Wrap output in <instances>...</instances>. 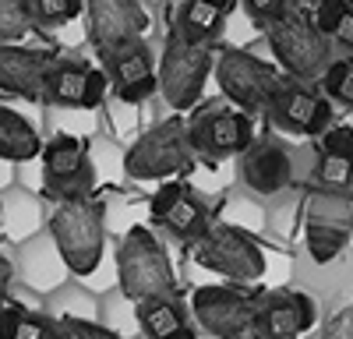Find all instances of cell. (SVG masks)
I'll return each mask as SVG.
<instances>
[{"instance_id": "6da1fadb", "label": "cell", "mask_w": 353, "mask_h": 339, "mask_svg": "<svg viewBox=\"0 0 353 339\" xmlns=\"http://www.w3.org/2000/svg\"><path fill=\"white\" fill-rule=\"evenodd\" d=\"M117 287L134 304L152 297H176V272L166 254V244L149 226H128L117 240Z\"/></svg>"}, {"instance_id": "7a4b0ae2", "label": "cell", "mask_w": 353, "mask_h": 339, "mask_svg": "<svg viewBox=\"0 0 353 339\" xmlns=\"http://www.w3.org/2000/svg\"><path fill=\"white\" fill-rule=\"evenodd\" d=\"M46 230L61 251V258L68 262L71 276L88 279L99 269L106 251V212L92 194L78 198V202H61L50 212Z\"/></svg>"}, {"instance_id": "3957f363", "label": "cell", "mask_w": 353, "mask_h": 339, "mask_svg": "<svg viewBox=\"0 0 353 339\" xmlns=\"http://www.w3.org/2000/svg\"><path fill=\"white\" fill-rule=\"evenodd\" d=\"M265 39H269V50L276 56V64L283 68L286 78L293 81H311L318 85L321 74L329 71L332 56V39L314 25V14L290 8L276 25L265 28Z\"/></svg>"}, {"instance_id": "277c9868", "label": "cell", "mask_w": 353, "mask_h": 339, "mask_svg": "<svg viewBox=\"0 0 353 339\" xmlns=\"http://www.w3.org/2000/svg\"><path fill=\"white\" fill-rule=\"evenodd\" d=\"M194 166H198V152L191 149L188 121L176 117V113L152 124L124 152V174L131 181H176V177L188 181Z\"/></svg>"}, {"instance_id": "5b68a950", "label": "cell", "mask_w": 353, "mask_h": 339, "mask_svg": "<svg viewBox=\"0 0 353 339\" xmlns=\"http://www.w3.org/2000/svg\"><path fill=\"white\" fill-rule=\"evenodd\" d=\"M290 78L283 74L279 64H269L265 56H254L251 50H219L216 56V85L226 103H233L237 110L251 113H272V103L279 99L283 85Z\"/></svg>"}, {"instance_id": "8992f818", "label": "cell", "mask_w": 353, "mask_h": 339, "mask_svg": "<svg viewBox=\"0 0 353 339\" xmlns=\"http://www.w3.org/2000/svg\"><path fill=\"white\" fill-rule=\"evenodd\" d=\"M304 247L314 265H332L353 240V191L311 187L304 198Z\"/></svg>"}, {"instance_id": "52a82bcc", "label": "cell", "mask_w": 353, "mask_h": 339, "mask_svg": "<svg viewBox=\"0 0 353 339\" xmlns=\"http://www.w3.org/2000/svg\"><path fill=\"white\" fill-rule=\"evenodd\" d=\"M216 46L166 32V46L159 56V96L170 110L184 113L201 99L205 81H209V74H216Z\"/></svg>"}, {"instance_id": "ba28073f", "label": "cell", "mask_w": 353, "mask_h": 339, "mask_svg": "<svg viewBox=\"0 0 353 339\" xmlns=\"http://www.w3.org/2000/svg\"><path fill=\"white\" fill-rule=\"evenodd\" d=\"M191 258L230 282H258L269 272V258H265L261 244L230 223H212L209 234L191 244Z\"/></svg>"}, {"instance_id": "9c48e42d", "label": "cell", "mask_w": 353, "mask_h": 339, "mask_svg": "<svg viewBox=\"0 0 353 339\" xmlns=\"http://www.w3.org/2000/svg\"><path fill=\"white\" fill-rule=\"evenodd\" d=\"M188 138L198 159L223 163L230 156H244L254 141V121L251 113L237 110L233 103H209L188 121Z\"/></svg>"}, {"instance_id": "30bf717a", "label": "cell", "mask_w": 353, "mask_h": 339, "mask_svg": "<svg viewBox=\"0 0 353 339\" xmlns=\"http://www.w3.org/2000/svg\"><path fill=\"white\" fill-rule=\"evenodd\" d=\"M96 184V166L78 134H57L43 145V194L61 202L88 198Z\"/></svg>"}, {"instance_id": "8fae6325", "label": "cell", "mask_w": 353, "mask_h": 339, "mask_svg": "<svg viewBox=\"0 0 353 339\" xmlns=\"http://www.w3.org/2000/svg\"><path fill=\"white\" fill-rule=\"evenodd\" d=\"M149 216L173 240H181L188 247L194 240H201L212 226L209 205L201 202V194L188 181H163L149 202Z\"/></svg>"}, {"instance_id": "7c38bea8", "label": "cell", "mask_w": 353, "mask_h": 339, "mask_svg": "<svg viewBox=\"0 0 353 339\" xmlns=\"http://www.w3.org/2000/svg\"><path fill=\"white\" fill-rule=\"evenodd\" d=\"M254 304L233 287H198L191 294V315L212 339H251Z\"/></svg>"}, {"instance_id": "4fadbf2b", "label": "cell", "mask_w": 353, "mask_h": 339, "mask_svg": "<svg viewBox=\"0 0 353 339\" xmlns=\"http://www.w3.org/2000/svg\"><path fill=\"white\" fill-rule=\"evenodd\" d=\"M88 18V39L99 50V56H110L138 39H145L149 14L141 0H85Z\"/></svg>"}, {"instance_id": "5bb4252c", "label": "cell", "mask_w": 353, "mask_h": 339, "mask_svg": "<svg viewBox=\"0 0 353 339\" xmlns=\"http://www.w3.org/2000/svg\"><path fill=\"white\" fill-rule=\"evenodd\" d=\"M272 124L286 134H304V138H318L332 127L336 117V103L311 81H286L279 99L272 103Z\"/></svg>"}, {"instance_id": "9a60e30c", "label": "cell", "mask_w": 353, "mask_h": 339, "mask_svg": "<svg viewBox=\"0 0 353 339\" xmlns=\"http://www.w3.org/2000/svg\"><path fill=\"white\" fill-rule=\"evenodd\" d=\"M318 322V300L304 290H272L258 297L251 339H297Z\"/></svg>"}, {"instance_id": "2e32d148", "label": "cell", "mask_w": 353, "mask_h": 339, "mask_svg": "<svg viewBox=\"0 0 353 339\" xmlns=\"http://www.w3.org/2000/svg\"><path fill=\"white\" fill-rule=\"evenodd\" d=\"M61 61L64 56H57L53 50H28L18 43L0 46V89L32 103H46L50 78Z\"/></svg>"}, {"instance_id": "e0dca14e", "label": "cell", "mask_w": 353, "mask_h": 339, "mask_svg": "<svg viewBox=\"0 0 353 339\" xmlns=\"http://www.w3.org/2000/svg\"><path fill=\"white\" fill-rule=\"evenodd\" d=\"M293 177H297V166H293V152L283 145L276 134H265L258 141H251V149L241 156V184L258 194V198H276L283 194Z\"/></svg>"}, {"instance_id": "ac0fdd59", "label": "cell", "mask_w": 353, "mask_h": 339, "mask_svg": "<svg viewBox=\"0 0 353 339\" xmlns=\"http://www.w3.org/2000/svg\"><path fill=\"white\" fill-rule=\"evenodd\" d=\"M103 68L110 74V89L121 103H141L159 89V71H156V53L152 46L138 39L124 50L103 56Z\"/></svg>"}, {"instance_id": "d6986e66", "label": "cell", "mask_w": 353, "mask_h": 339, "mask_svg": "<svg viewBox=\"0 0 353 339\" xmlns=\"http://www.w3.org/2000/svg\"><path fill=\"white\" fill-rule=\"evenodd\" d=\"M14 272L21 276L25 287L39 290L43 297H46L50 290H57L61 282L71 279V269H68V262L61 258V251H57L50 230H43V234H36V237L21 240L18 258H14Z\"/></svg>"}, {"instance_id": "ffe728a7", "label": "cell", "mask_w": 353, "mask_h": 339, "mask_svg": "<svg viewBox=\"0 0 353 339\" xmlns=\"http://www.w3.org/2000/svg\"><path fill=\"white\" fill-rule=\"evenodd\" d=\"M134 311H138V329L145 332V339H198L191 307H184L181 297L138 300Z\"/></svg>"}, {"instance_id": "44dd1931", "label": "cell", "mask_w": 353, "mask_h": 339, "mask_svg": "<svg viewBox=\"0 0 353 339\" xmlns=\"http://www.w3.org/2000/svg\"><path fill=\"white\" fill-rule=\"evenodd\" d=\"M230 11H233V0H181L170 32L184 36L191 43L216 46V39L223 36V25H226Z\"/></svg>"}, {"instance_id": "7402d4cb", "label": "cell", "mask_w": 353, "mask_h": 339, "mask_svg": "<svg viewBox=\"0 0 353 339\" xmlns=\"http://www.w3.org/2000/svg\"><path fill=\"white\" fill-rule=\"evenodd\" d=\"M43 152L39 131L11 106H0V159L4 163H28Z\"/></svg>"}, {"instance_id": "603a6c76", "label": "cell", "mask_w": 353, "mask_h": 339, "mask_svg": "<svg viewBox=\"0 0 353 339\" xmlns=\"http://www.w3.org/2000/svg\"><path fill=\"white\" fill-rule=\"evenodd\" d=\"M88 74H92V64H85V61H71V56H64V61H61V68H57V71H53V78H50L46 103H50V106L81 110V103H85V85H88Z\"/></svg>"}, {"instance_id": "cb8c5ba5", "label": "cell", "mask_w": 353, "mask_h": 339, "mask_svg": "<svg viewBox=\"0 0 353 339\" xmlns=\"http://www.w3.org/2000/svg\"><path fill=\"white\" fill-rule=\"evenodd\" d=\"M0 339H57V318L21 304L0 307Z\"/></svg>"}, {"instance_id": "d4e9b609", "label": "cell", "mask_w": 353, "mask_h": 339, "mask_svg": "<svg viewBox=\"0 0 353 339\" xmlns=\"http://www.w3.org/2000/svg\"><path fill=\"white\" fill-rule=\"evenodd\" d=\"M43 311L53 318H99V297L81 287V282H61L57 290H50L43 297Z\"/></svg>"}, {"instance_id": "484cf974", "label": "cell", "mask_w": 353, "mask_h": 339, "mask_svg": "<svg viewBox=\"0 0 353 339\" xmlns=\"http://www.w3.org/2000/svg\"><path fill=\"white\" fill-rule=\"evenodd\" d=\"M0 205H4V216H0V223H11L8 230L11 237L18 240H28V237H36L43 234L46 226H43V212H39V202L32 194H25V191H8L4 198H0Z\"/></svg>"}, {"instance_id": "4316f807", "label": "cell", "mask_w": 353, "mask_h": 339, "mask_svg": "<svg viewBox=\"0 0 353 339\" xmlns=\"http://www.w3.org/2000/svg\"><path fill=\"white\" fill-rule=\"evenodd\" d=\"M311 187L353 191V159H350V156H332V152H314Z\"/></svg>"}, {"instance_id": "83f0119b", "label": "cell", "mask_w": 353, "mask_h": 339, "mask_svg": "<svg viewBox=\"0 0 353 339\" xmlns=\"http://www.w3.org/2000/svg\"><path fill=\"white\" fill-rule=\"evenodd\" d=\"M28 14H32L36 28H53V25H68L78 14H85V0H25Z\"/></svg>"}, {"instance_id": "f1b7e54d", "label": "cell", "mask_w": 353, "mask_h": 339, "mask_svg": "<svg viewBox=\"0 0 353 339\" xmlns=\"http://www.w3.org/2000/svg\"><path fill=\"white\" fill-rule=\"evenodd\" d=\"M318 89L325 92L336 106L353 110V61H343V56H336V61L329 64V71L321 74Z\"/></svg>"}, {"instance_id": "f546056e", "label": "cell", "mask_w": 353, "mask_h": 339, "mask_svg": "<svg viewBox=\"0 0 353 339\" xmlns=\"http://www.w3.org/2000/svg\"><path fill=\"white\" fill-rule=\"evenodd\" d=\"M32 25V14H28L25 0H0V46L18 43Z\"/></svg>"}, {"instance_id": "4dcf8cb0", "label": "cell", "mask_w": 353, "mask_h": 339, "mask_svg": "<svg viewBox=\"0 0 353 339\" xmlns=\"http://www.w3.org/2000/svg\"><path fill=\"white\" fill-rule=\"evenodd\" d=\"M57 339H124L92 318H57Z\"/></svg>"}, {"instance_id": "1f68e13d", "label": "cell", "mask_w": 353, "mask_h": 339, "mask_svg": "<svg viewBox=\"0 0 353 339\" xmlns=\"http://www.w3.org/2000/svg\"><path fill=\"white\" fill-rule=\"evenodd\" d=\"M314 152H332V156H350L353 159V127L332 124L325 134L314 138Z\"/></svg>"}, {"instance_id": "d6a6232c", "label": "cell", "mask_w": 353, "mask_h": 339, "mask_svg": "<svg viewBox=\"0 0 353 339\" xmlns=\"http://www.w3.org/2000/svg\"><path fill=\"white\" fill-rule=\"evenodd\" d=\"M244 11H248L261 28H269V25H276V21L290 11V0H244Z\"/></svg>"}, {"instance_id": "836d02e7", "label": "cell", "mask_w": 353, "mask_h": 339, "mask_svg": "<svg viewBox=\"0 0 353 339\" xmlns=\"http://www.w3.org/2000/svg\"><path fill=\"white\" fill-rule=\"evenodd\" d=\"M346 8H350V0H318L314 4V25L325 32L329 39H332V32H336V25H339V18L346 14Z\"/></svg>"}, {"instance_id": "e575fe53", "label": "cell", "mask_w": 353, "mask_h": 339, "mask_svg": "<svg viewBox=\"0 0 353 339\" xmlns=\"http://www.w3.org/2000/svg\"><path fill=\"white\" fill-rule=\"evenodd\" d=\"M318 339H353V300L336 311V315L329 318V325L321 329Z\"/></svg>"}, {"instance_id": "d590c367", "label": "cell", "mask_w": 353, "mask_h": 339, "mask_svg": "<svg viewBox=\"0 0 353 339\" xmlns=\"http://www.w3.org/2000/svg\"><path fill=\"white\" fill-rule=\"evenodd\" d=\"M332 43H336V46H343L346 53H353V4H350V8H346V14L339 18L336 32H332Z\"/></svg>"}, {"instance_id": "8d00e7d4", "label": "cell", "mask_w": 353, "mask_h": 339, "mask_svg": "<svg viewBox=\"0 0 353 339\" xmlns=\"http://www.w3.org/2000/svg\"><path fill=\"white\" fill-rule=\"evenodd\" d=\"M11 282H14V262L8 254H0V297L11 290Z\"/></svg>"}, {"instance_id": "74e56055", "label": "cell", "mask_w": 353, "mask_h": 339, "mask_svg": "<svg viewBox=\"0 0 353 339\" xmlns=\"http://www.w3.org/2000/svg\"><path fill=\"white\" fill-rule=\"evenodd\" d=\"M301 4H311V8H314V4H318V0H301Z\"/></svg>"}, {"instance_id": "f35d334b", "label": "cell", "mask_w": 353, "mask_h": 339, "mask_svg": "<svg viewBox=\"0 0 353 339\" xmlns=\"http://www.w3.org/2000/svg\"><path fill=\"white\" fill-rule=\"evenodd\" d=\"M350 276H353V254H350Z\"/></svg>"}, {"instance_id": "ab89813d", "label": "cell", "mask_w": 353, "mask_h": 339, "mask_svg": "<svg viewBox=\"0 0 353 339\" xmlns=\"http://www.w3.org/2000/svg\"><path fill=\"white\" fill-rule=\"evenodd\" d=\"M0 216H4V205H0Z\"/></svg>"}]
</instances>
